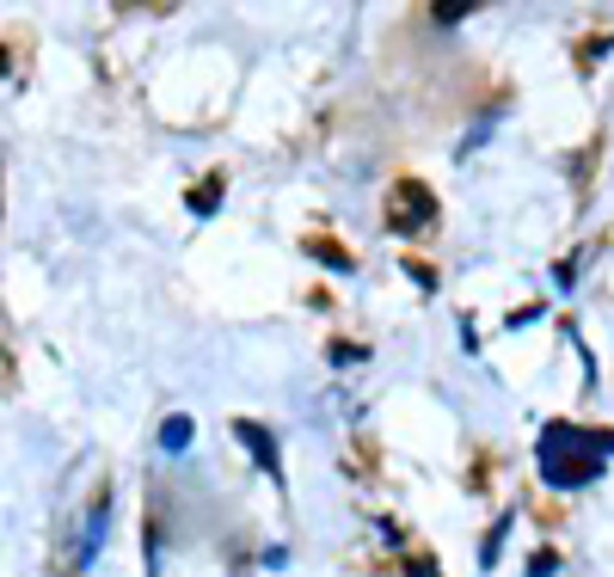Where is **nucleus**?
I'll return each mask as SVG.
<instances>
[{
	"mask_svg": "<svg viewBox=\"0 0 614 577\" xmlns=\"http://www.w3.org/2000/svg\"><path fill=\"white\" fill-rule=\"evenodd\" d=\"M608 455H614V436H590V431H577V424H548V431H541V479L560 486V492L590 486Z\"/></svg>",
	"mask_w": 614,
	"mask_h": 577,
	"instance_id": "obj_1",
	"label": "nucleus"
},
{
	"mask_svg": "<svg viewBox=\"0 0 614 577\" xmlns=\"http://www.w3.org/2000/svg\"><path fill=\"white\" fill-rule=\"evenodd\" d=\"M234 436H241V443L253 448V455H258V467H265L270 479H283V467H277V443H270V431H258L253 418H241V424H234Z\"/></svg>",
	"mask_w": 614,
	"mask_h": 577,
	"instance_id": "obj_2",
	"label": "nucleus"
},
{
	"mask_svg": "<svg viewBox=\"0 0 614 577\" xmlns=\"http://www.w3.org/2000/svg\"><path fill=\"white\" fill-rule=\"evenodd\" d=\"M161 448H166V455H185V448H191V418H166Z\"/></svg>",
	"mask_w": 614,
	"mask_h": 577,
	"instance_id": "obj_3",
	"label": "nucleus"
}]
</instances>
